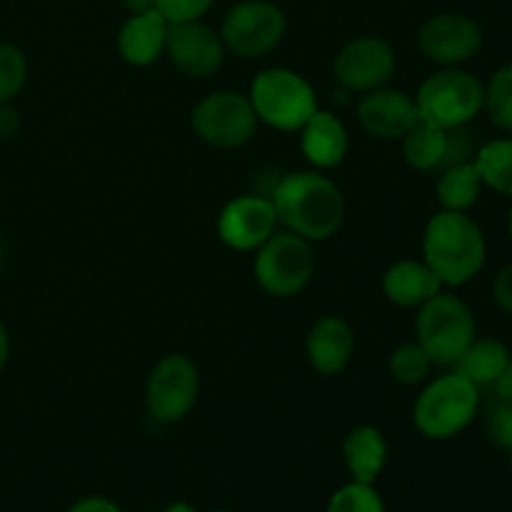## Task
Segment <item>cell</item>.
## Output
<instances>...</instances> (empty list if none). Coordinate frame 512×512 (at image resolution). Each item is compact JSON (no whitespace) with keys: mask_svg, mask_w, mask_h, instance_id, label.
<instances>
[{"mask_svg":"<svg viewBox=\"0 0 512 512\" xmlns=\"http://www.w3.org/2000/svg\"><path fill=\"white\" fill-rule=\"evenodd\" d=\"M473 160L483 185L493 188L495 193L512 195V138H500L483 145Z\"/></svg>","mask_w":512,"mask_h":512,"instance_id":"obj_24","label":"cell"},{"mask_svg":"<svg viewBox=\"0 0 512 512\" xmlns=\"http://www.w3.org/2000/svg\"><path fill=\"white\" fill-rule=\"evenodd\" d=\"M383 290L390 303L400 308H420L443 290V283L425 260H400L385 270Z\"/></svg>","mask_w":512,"mask_h":512,"instance_id":"obj_19","label":"cell"},{"mask_svg":"<svg viewBox=\"0 0 512 512\" xmlns=\"http://www.w3.org/2000/svg\"><path fill=\"white\" fill-rule=\"evenodd\" d=\"M165 53L180 73L193 75V78H208L223 65L225 45L220 40V33H215L200 20H183V23L168 25Z\"/></svg>","mask_w":512,"mask_h":512,"instance_id":"obj_13","label":"cell"},{"mask_svg":"<svg viewBox=\"0 0 512 512\" xmlns=\"http://www.w3.org/2000/svg\"><path fill=\"white\" fill-rule=\"evenodd\" d=\"M300 148L310 165L320 170L335 168L348 155V130L340 123L338 115L328 110H315L308 123L303 125Z\"/></svg>","mask_w":512,"mask_h":512,"instance_id":"obj_18","label":"cell"},{"mask_svg":"<svg viewBox=\"0 0 512 512\" xmlns=\"http://www.w3.org/2000/svg\"><path fill=\"white\" fill-rule=\"evenodd\" d=\"M125 8L130 10V15H138V13H153L158 10L155 0H125Z\"/></svg>","mask_w":512,"mask_h":512,"instance_id":"obj_35","label":"cell"},{"mask_svg":"<svg viewBox=\"0 0 512 512\" xmlns=\"http://www.w3.org/2000/svg\"><path fill=\"white\" fill-rule=\"evenodd\" d=\"M325 512H385L383 498L368 483H350L330 498Z\"/></svg>","mask_w":512,"mask_h":512,"instance_id":"obj_28","label":"cell"},{"mask_svg":"<svg viewBox=\"0 0 512 512\" xmlns=\"http://www.w3.org/2000/svg\"><path fill=\"white\" fill-rule=\"evenodd\" d=\"M168 20L153 10V13L130 15L118 35V50L125 63L135 68L155 63L165 53V40H168Z\"/></svg>","mask_w":512,"mask_h":512,"instance_id":"obj_17","label":"cell"},{"mask_svg":"<svg viewBox=\"0 0 512 512\" xmlns=\"http://www.w3.org/2000/svg\"><path fill=\"white\" fill-rule=\"evenodd\" d=\"M485 110L495 128L512 133V63L503 65L485 88Z\"/></svg>","mask_w":512,"mask_h":512,"instance_id":"obj_25","label":"cell"},{"mask_svg":"<svg viewBox=\"0 0 512 512\" xmlns=\"http://www.w3.org/2000/svg\"><path fill=\"white\" fill-rule=\"evenodd\" d=\"M420 120L443 130L468 125L485 105V88L475 75L458 68H445L430 75L415 95Z\"/></svg>","mask_w":512,"mask_h":512,"instance_id":"obj_4","label":"cell"},{"mask_svg":"<svg viewBox=\"0 0 512 512\" xmlns=\"http://www.w3.org/2000/svg\"><path fill=\"white\" fill-rule=\"evenodd\" d=\"M480 395L463 375H443L420 393L415 403V428L430 440H448L463 433L478 413Z\"/></svg>","mask_w":512,"mask_h":512,"instance_id":"obj_6","label":"cell"},{"mask_svg":"<svg viewBox=\"0 0 512 512\" xmlns=\"http://www.w3.org/2000/svg\"><path fill=\"white\" fill-rule=\"evenodd\" d=\"M343 460L355 483L373 485L388 460V443L373 425H358L343 440Z\"/></svg>","mask_w":512,"mask_h":512,"instance_id":"obj_20","label":"cell"},{"mask_svg":"<svg viewBox=\"0 0 512 512\" xmlns=\"http://www.w3.org/2000/svg\"><path fill=\"white\" fill-rule=\"evenodd\" d=\"M155 5L168 23H183V20H200L213 0H155Z\"/></svg>","mask_w":512,"mask_h":512,"instance_id":"obj_29","label":"cell"},{"mask_svg":"<svg viewBox=\"0 0 512 512\" xmlns=\"http://www.w3.org/2000/svg\"><path fill=\"white\" fill-rule=\"evenodd\" d=\"M430 368H433V360L428 358V353L418 343L400 345L388 358L390 375H393V380H398L403 385L423 383L428 378Z\"/></svg>","mask_w":512,"mask_h":512,"instance_id":"obj_26","label":"cell"},{"mask_svg":"<svg viewBox=\"0 0 512 512\" xmlns=\"http://www.w3.org/2000/svg\"><path fill=\"white\" fill-rule=\"evenodd\" d=\"M508 363L510 350L505 348V343H500V340H473L463 358L455 363V373L470 380L475 388H483V385L498 383Z\"/></svg>","mask_w":512,"mask_h":512,"instance_id":"obj_21","label":"cell"},{"mask_svg":"<svg viewBox=\"0 0 512 512\" xmlns=\"http://www.w3.org/2000/svg\"><path fill=\"white\" fill-rule=\"evenodd\" d=\"M218 512H228V510H218Z\"/></svg>","mask_w":512,"mask_h":512,"instance_id":"obj_41","label":"cell"},{"mask_svg":"<svg viewBox=\"0 0 512 512\" xmlns=\"http://www.w3.org/2000/svg\"><path fill=\"white\" fill-rule=\"evenodd\" d=\"M165 512H198V510H195L193 505H188V503H175V505H170V508Z\"/></svg>","mask_w":512,"mask_h":512,"instance_id":"obj_37","label":"cell"},{"mask_svg":"<svg viewBox=\"0 0 512 512\" xmlns=\"http://www.w3.org/2000/svg\"><path fill=\"white\" fill-rule=\"evenodd\" d=\"M493 293L500 308L512 315V263L498 273V278H495V285H493Z\"/></svg>","mask_w":512,"mask_h":512,"instance_id":"obj_31","label":"cell"},{"mask_svg":"<svg viewBox=\"0 0 512 512\" xmlns=\"http://www.w3.org/2000/svg\"><path fill=\"white\" fill-rule=\"evenodd\" d=\"M508 230H510V240H512V210H510V220H508Z\"/></svg>","mask_w":512,"mask_h":512,"instance_id":"obj_38","label":"cell"},{"mask_svg":"<svg viewBox=\"0 0 512 512\" xmlns=\"http://www.w3.org/2000/svg\"><path fill=\"white\" fill-rule=\"evenodd\" d=\"M418 345L433 365H455L475 340V318L468 305L455 295L438 293L420 305Z\"/></svg>","mask_w":512,"mask_h":512,"instance_id":"obj_5","label":"cell"},{"mask_svg":"<svg viewBox=\"0 0 512 512\" xmlns=\"http://www.w3.org/2000/svg\"><path fill=\"white\" fill-rule=\"evenodd\" d=\"M355 350L353 328L338 315H325L310 328L308 340H305V353H308L310 365L320 375H338L343 373L345 365L350 363Z\"/></svg>","mask_w":512,"mask_h":512,"instance_id":"obj_16","label":"cell"},{"mask_svg":"<svg viewBox=\"0 0 512 512\" xmlns=\"http://www.w3.org/2000/svg\"><path fill=\"white\" fill-rule=\"evenodd\" d=\"M495 390H498L500 400H505V403H512V358H510L508 368H505V373L500 375L498 383H495Z\"/></svg>","mask_w":512,"mask_h":512,"instance_id":"obj_34","label":"cell"},{"mask_svg":"<svg viewBox=\"0 0 512 512\" xmlns=\"http://www.w3.org/2000/svg\"><path fill=\"white\" fill-rule=\"evenodd\" d=\"M248 98L258 120L278 130H300L318 110L313 85L288 68H268L255 75Z\"/></svg>","mask_w":512,"mask_h":512,"instance_id":"obj_3","label":"cell"},{"mask_svg":"<svg viewBox=\"0 0 512 512\" xmlns=\"http://www.w3.org/2000/svg\"><path fill=\"white\" fill-rule=\"evenodd\" d=\"M8 358H10V335L8 330H5V325L0 323V370L5 368Z\"/></svg>","mask_w":512,"mask_h":512,"instance_id":"obj_36","label":"cell"},{"mask_svg":"<svg viewBox=\"0 0 512 512\" xmlns=\"http://www.w3.org/2000/svg\"><path fill=\"white\" fill-rule=\"evenodd\" d=\"M483 190V178H480L475 160H465V163L448 165L438 180V203L443 210H458V213H468L480 198Z\"/></svg>","mask_w":512,"mask_h":512,"instance_id":"obj_22","label":"cell"},{"mask_svg":"<svg viewBox=\"0 0 512 512\" xmlns=\"http://www.w3.org/2000/svg\"><path fill=\"white\" fill-rule=\"evenodd\" d=\"M510 455V468H512V453H508Z\"/></svg>","mask_w":512,"mask_h":512,"instance_id":"obj_40","label":"cell"},{"mask_svg":"<svg viewBox=\"0 0 512 512\" xmlns=\"http://www.w3.org/2000/svg\"><path fill=\"white\" fill-rule=\"evenodd\" d=\"M278 223L305 240H325L338 233L345 200L338 185L318 170L288 173L273 193Z\"/></svg>","mask_w":512,"mask_h":512,"instance_id":"obj_1","label":"cell"},{"mask_svg":"<svg viewBox=\"0 0 512 512\" xmlns=\"http://www.w3.org/2000/svg\"><path fill=\"white\" fill-rule=\"evenodd\" d=\"M68 512H123L113 500L108 498H83L73 505Z\"/></svg>","mask_w":512,"mask_h":512,"instance_id":"obj_33","label":"cell"},{"mask_svg":"<svg viewBox=\"0 0 512 512\" xmlns=\"http://www.w3.org/2000/svg\"><path fill=\"white\" fill-rule=\"evenodd\" d=\"M395 50L388 40L363 35L345 45L338 53L333 65L335 80L350 93H370L375 88H383L395 73Z\"/></svg>","mask_w":512,"mask_h":512,"instance_id":"obj_11","label":"cell"},{"mask_svg":"<svg viewBox=\"0 0 512 512\" xmlns=\"http://www.w3.org/2000/svg\"><path fill=\"white\" fill-rule=\"evenodd\" d=\"M423 255L440 283L458 288L483 268L485 235L468 213L440 210L425 228Z\"/></svg>","mask_w":512,"mask_h":512,"instance_id":"obj_2","label":"cell"},{"mask_svg":"<svg viewBox=\"0 0 512 512\" xmlns=\"http://www.w3.org/2000/svg\"><path fill=\"white\" fill-rule=\"evenodd\" d=\"M358 120L375 138L403 140L420 123V113L415 98L403 90L375 88L360 98Z\"/></svg>","mask_w":512,"mask_h":512,"instance_id":"obj_15","label":"cell"},{"mask_svg":"<svg viewBox=\"0 0 512 512\" xmlns=\"http://www.w3.org/2000/svg\"><path fill=\"white\" fill-rule=\"evenodd\" d=\"M450 145V130L430 125L420 120L413 130L403 138L405 163L415 170H435L445 168Z\"/></svg>","mask_w":512,"mask_h":512,"instance_id":"obj_23","label":"cell"},{"mask_svg":"<svg viewBox=\"0 0 512 512\" xmlns=\"http://www.w3.org/2000/svg\"><path fill=\"white\" fill-rule=\"evenodd\" d=\"M0 260H3V240H0Z\"/></svg>","mask_w":512,"mask_h":512,"instance_id":"obj_39","label":"cell"},{"mask_svg":"<svg viewBox=\"0 0 512 512\" xmlns=\"http://www.w3.org/2000/svg\"><path fill=\"white\" fill-rule=\"evenodd\" d=\"M20 130V115L10 103L0 105V140L13 138Z\"/></svg>","mask_w":512,"mask_h":512,"instance_id":"obj_32","label":"cell"},{"mask_svg":"<svg viewBox=\"0 0 512 512\" xmlns=\"http://www.w3.org/2000/svg\"><path fill=\"white\" fill-rule=\"evenodd\" d=\"M418 45L433 63L458 65L483 48V30L468 15L440 13L425 20L418 33Z\"/></svg>","mask_w":512,"mask_h":512,"instance_id":"obj_12","label":"cell"},{"mask_svg":"<svg viewBox=\"0 0 512 512\" xmlns=\"http://www.w3.org/2000/svg\"><path fill=\"white\" fill-rule=\"evenodd\" d=\"M28 80V60L13 43H0V105L13 103Z\"/></svg>","mask_w":512,"mask_h":512,"instance_id":"obj_27","label":"cell"},{"mask_svg":"<svg viewBox=\"0 0 512 512\" xmlns=\"http://www.w3.org/2000/svg\"><path fill=\"white\" fill-rule=\"evenodd\" d=\"M315 275V253L310 240L295 233H273L255 255V280L275 298L298 295Z\"/></svg>","mask_w":512,"mask_h":512,"instance_id":"obj_7","label":"cell"},{"mask_svg":"<svg viewBox=\"0 0 512 512\" xmlns=\"http://www.w3.org/2000/svg\"><path fill=\"white\" fill-rule=\"evenodd\" d=\"M488 435L500 450L512 453V403H500L488 415Z\"/></svg>","mask_w":512,"mask_h":512,"instance_id":"obj_30","label":"cell"},{"mask_svg":"<svg viewBox=\"0 0 512 512\" xmlns=\"http://www.w3.org/2000/svg\"><path fill=\"white\" fill-rule=\"evenodd\" d=\"M200 373L188 355H165L153 365L145 383L148 413L158 423H178L198 403Z\"/></svg>","mask_w":512,"mask_h":512,"instance_id":"obj_9","label":"cell"},{"mask_svg":"<svg viewBox=\"0 0 512 512\" xmlns=\"http://www.w3.org/2000/svg\"><path fill=\"white\" fill-rule=\"evenodd\" d=\"M278 225V213L270 198L240 195L230 200L218 218V235L233 250H258Z\"/></svg>","mask_w":512,"mask_h":512,"instance_id":"obj_14","label":"cell"},{"mask_svg":"<svg viewBox=\"0 0 512 512\" xmlns=\"http://www.w3.org/2000/svg\"><path fill=\"white\" fill-rule=\"evenodd\" d=\"M285 13L268 0H245L225 15L220 40L225 50L240 58H260L270 53L285 35Z\"/></svg>","mask_w":512,"mask_h":512,"instance_id":"obj_10","label":"cell"},{"mask_svg":"<svg viewBox=\"0 0 512 512\" xmlns=\"http://www.w3.org/2000/svg\"><path fill=\"white\" fill-rule=\"evenodd\" d=\"M195 135L213 148H240L255 135L258 115L248 95L235 90H218L200 100L193 108Z\"/></svg>","mask_w":512,"mask_h":512,"instance_id":"obj_8","label":"cell"}]
</instances>
